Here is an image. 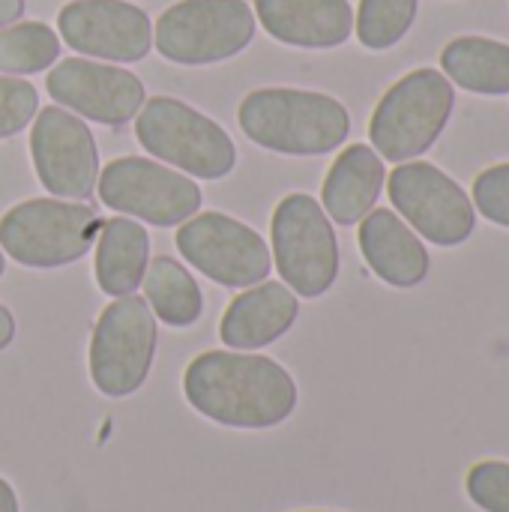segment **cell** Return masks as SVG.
Listing matches in <instances>:
<instances>
[{
    "instance_id": "1",
    "label": "cell",
    "mask_w": 509,
    "mask_h": 512,
    "mask_svg": "<svg viewBox=\"0 0 509 512\" xmlns=\"http://www.w3.org/2000/svg\"><path fill=\"white\" fill-rule=\"evenodd\" d=\"M186 402L228 429H273L297 408V384L285 366L258 354L207 351L186 366Z\"/></svg>"
},
{
    "instance_id": "2",
    "label": "cell",
    "mask_w": 509,
    "mask_h": 512,
    "mask_svg": "<svg viewBox=\"0 0 509 512\" xmlns=\"http://www.w3.org/2000/svg\"><path fill=\"white\" fill-rule=\"evenodd\" d=\"M240 129L264 150L285 156H321L345 144L348 108L315 90L264 87L249 93L237 111Z\"/></svg>"
},
{
    "instance_id": "3",
    "label": "cell",
    "mask_w": 509,
    "mask_h": 512,
    "mask_svg": "<svg viewBox=\"0 0 509 512\" xmlns=\"http://www.w3.org/2000/svg\"><path fill=\"white\" fill-rule=\"evenodd\" d=\"M135 135L150 156L201 180L228 177L237 165L231 135L216 120L174 96L147 99L138 111Z\"/></svg>"
},
{
    "instance_id": "4",
    "label": "cell",
    "mask_w": 509,
    "mask_h": 512,
    "mask_svg": "<svg viewBox=\"0 0 509 512\" xmlns=\"http://www.w3.org/2000/svg\"><path fill=\"white\" fill-rule=\"evenodd\" d=\"M456 105L450 78L438 69H414L378 102L369 138L387 162H408L426 153L444 132Z\"/></svg>"
},
{
    "instance_id": "5",
    "label": "cell",
    "mask_w": 509,
    "mask_h": 512,
    "mask_svg": "<svg viewBox=\"0 0 509 512\" xmlns=\"http://www.w3.org/2000/svg\"><path fill=\"white\" fill-rule=\"evenodd\" d=\"M99 228L102 219L87 204L36 198L3 213L0 246L24 267L54 270L81 261L96 243Z\"/></svg>"
},
{
    "instance_id": "6",
    "label": "cell",
    "mask_w": 509,
    "mask_h": 512,
    "mask_svg": "<svg viewBox=\"0 0 509 512\" xmlns=\"http://www.w3.org/2000/svg\"><path fill=\"white\" fill-rule=\"evenodd\" d=\"M255 39L246 0H180L156 21L153 45L171 63L207 66L240 54Z\"/></svg>"
},
{
    "instance_id": "7",
    "label": "cell",
    "mask_w": 509,
    "mask_h": 512,
    "mask_svg": "<svg viewBox=\"0 0 509 512\" xmlns=\"http://www.w3.org/2000/svg\"><path fill=\"white\" fill-rule=\"evenodd\" d=\"M273 261L300 297H321L339 276V243L324 207L303 192L279 201L273 213Z\"/></svg>"
},
{
    "instance_id": "8",
    "label": "cell",
    "mask_w": 509,
    "mask_h": 512,
    "mask_svg": "<svg viewBox=\"0 0 509 512\" xmlns=\"http://www.w3.org/2000/svg\"><path fill=\"white\" fill-rule=\"evenodd\" d=\"M156 354V318L141 297H117L90 339V378L102 396L123 399L144 387Z\"/></svg>"
},
{
    "instance_id": "9",
    "label": "cell",
    "mask_w": 509,
    "mask_h": 512,
    "mask_svg": "<svg viewBox=\"0 0 509 512\" xmlns=\"http://www.w3.org/2000/svg\"><path fill=\"white\" fill-rule=\"evenodd\" d=\"M99 198L105 207L159 228L192 219L204 201L192 177L144 156H123L108 162L99 174Z\"/></svg>"
},
{
    "instance_id": "10",
    "label": "cell",
    "mask_w": 509,
    "mask_h": 512,
    "mask_svg": "<svg viewBox=\"0 0 509 512\" xmlns=\"http://www.w3.org/2000/svg\"><path fill=\"white\" fill-rule=\"evenodd\" d=\"M177 249L195 270L225 288H252L264 282L273 267L264 237L225 213L186 219L177 231Z\"/></svg>"
},
{
    "instance_id": "11",
    "label": "cell",
    "mask_w": 509,
    "mask_h": 512,
    "mask_svg": "<svg viewBox=\"0 0 509 512\" xmlns=\"http://www.w3.org/2000/svg\"><path fill=\"white\" fill-rule=\"evenodd\" d=\"M390 201L435 246H459L477 228V213L465 189L432 162H405L390 180Z\"/></svg>"
},
{
    "instance_id": "12",
    "label": "cell",
    "mask_w": 509,
    "mask_h": 512,
    "mask_svg": "<svg viewBox=\"0 0 509 512\" xmlns=\"http://www.w3.org/2000/svg\"><path fill=\"white\" fill-rule=\"evenodd\" d=\"M30 156L39 183L54 198H90L99 180V150L93 132L66 108L36 111L30 129Z\"/></svg>"
},
{
    "instance_id": "13",
    "label": "cell",
    "mask_w": 509,
    "mask_h": 512,
    "mask_svg": "<svg viewBox=\"0 0 509 512\" xmlns=\"http://www.w3.org/2000/svg\"><path fill=\"white\" fill-rule=\"evenodd\" d=\"M45 87L63 108L105 126L129 123L144 105V84L135 72L84 57L60 60L48 72Z\"/></svg>"
},
{
    "instance_id": "14",
    "label": "cell",
    "mask_w": 509,
    "mask_h": 512,
    "mask_svg": "<svg viewBox=\"0 0 509 512\" xmlns=\"http://www.w3.org/2000/svg\"><path fill=\"white\" fill-rule=\"evenodd\" d=\"M60 36L99 60L135 63L153 48L150 15L126 0H72L57 15Z\"/></svg>"
},
{
    "instance_id": "15",
    "label": "cell",
    "mask_w": 509,
    "mask_h": 512,
    "mask_svg": "<svg viewBox=\"0 0 509 512\" xmlns=\"http://www.w3.org/2000/svg\"><path fill=\"white\" fill-rule=\"evenodd\" d=\"M300 315L297 294L282 282H258L237 294L222 315L219 336L234 351H258L282 339Z\"/></svg>"
},
{
    "instance_id": "16",
    "label": "cell",
    "mask_w": 509,
    "mask_h": 512,
    "mask_svg": "<svg viewBox=\"0 0 509 512\" xmlns=\"http://www.w3.org/2000/svg\"><path fill=\"white\" fill-rule=\"evenodd\" d=\"M360 252L372 273L393 288H414L429 276V252L393 210H369L360 225Z\"/></svg>"
},
{
    "instance_id": "17",
    "label": "cell",
    "mask_w": 509,
    "mask_h": 512,
    "mask_svg": "<svg viewBox=\"0 0 509 512\" xmlns=\"http://www.w3.org/2000/svg\"><path fill=\"white\" fill-rule=\"evenodd\" d=\"M264 30L297 48H336L354 30L348 0H255Z\"/></svg>"
},
{
    "instance_id": "18",
    "label": "cell",
    "mask_w": 509,
    "mask_h": 512,
    "mask_svg": "<svg viewBox=\"0 0 509 512\" xmlns=\"http://www.w3.org/2000/svg\"><path fill=\"white\" fill-rule=\"evenodd\" d=\"M384 180H387L384 159L372 147L354 144L342 150L339 159L330 165V174L321 189L324 210L330 213L333 222L354 225L375 207V201L381 198Z\"/></svg>"
},
{
    "instance_id": "19",
    "label": "cell",
    "mask_w": 509,
    "mask_h": 512,
    "mask_svg": "<svg viewBox=\"0 0 509 512\" xmlns=\"http://www.w3.org/2000/svg\"><path fill=\"white\" fill-rule=\"evenodd\" d=\"M96 285L111 297H129L144 282L147 258H150V237L147 228L129 222L123 216L102 219L96 234Z\"/></svg>"
},
{
    "instance_id": "20",
    "label": "cell",
    "mask_w": 509,
    "mask_h": 512,
    "mask_svg": "<svg viewBox=\"0 0 509 512\" xmlns=\"http://www.w3.org/2000/svg\"><path fill=\"white\" fill-rule=\"evenodd\" d=\"M447 78L483 96L509 93V45L489 36H459L441 51Z\"/></svg>"
},
{
    "instance_id": "21",
    "label": "cell",
    "mask_w": 509,
    "mask_h": 512,
    "mask_svg": "<svg viewBox=\"0 0 509 512\" xmlns=\"http://www.w3.org/2000/svg\"><path fill=\"white\" fill-rule=\"evenodd\" d=\"M144 294L159 321L168 327H189L204 312V294L195 276L171 258H156L144 273Z\"/></svg>"
},
{
    "instance_id": "22",
    "label": "cell",
    "mask_w": 509,
    "mask_h": 512,
    "mask_svg": "<svg viewBox=\"0 0 509 512\" xmlns=\"http://www.w3.org/2000/svg\"><path fill=\"white\" fill-rule=\"evenodd\" d=\"M57 57H60V39L42 21H21L0 30L3 75H33L48 69Z\"/></svg>"
},
{
    "instance_id": "23",
    "label": "cell",
    "mask_w": 509,
    "mask_h": 512,
    "mask_svg": "<svg viewBox=\"0 0 509 512\" xmlns=\"http://www.w3.org/2000/svg\"><path fill=\"white\" fill-rule=\"evenodd\" d=\"M417 6L420 0H360L357 39L372 51L393 48L411 30Z\"/></svg>"
},
{
    "instance_id": "24",
    "label": "cell",
    "mask_w": 509,
    "mask_h": 512,
    "mask_svg": "<svg viewBox=\"0 0 509 512\" xmlns=\"http://www.w3.org/2000/svg\"><path fill=\"white\" fill-rule=\"evenodd\" d=\"M39 111V93L30 81L0 75V138L18 135Z\"/></svg>"
},
{
    "instance_id": "25",
    "label": "cell",
    "mask_w": 509,
    "mask_h": 512,
    "mask_svg": "<svg viewBox=\"0 0 509 512\" xmlns=\"http://www.w3.org/2000/svg\"><path fill=\"white\" fill-rule=\"evenodd\" d=\"M468 495L486 512H509V462H480L468 474Z\"/></svg>"
},
{
    "instance_id": "26",
    "label": "cell",
    "mask_w": 509,
    "mask_h": 512,
    "mask_svg": "<svg viewBox=\"0 0 509 512\" xmlns=\"http://www.w3.org/2000/svg\"><path fill=\"white\" fill-rule=\"evenodd\" d=\"M474 204L489 222L509 228V162L483 171L474 180Z\"/></svg>"
},
{
    "instance_id": "27",
    "label": "cell",
    "mask_w": 509,
    "mask_h": 512,
    "mask_svg": "<svg viewBox=\"0 0 509 512\" xmlns=\"http://www.w3.org/2000/svg\"><path fill=\"white\" fill-rule=\"evenodd\" d=\"M24 15V0H0V30Z\"/></svg>"
},
{
    "instance_id": "28",
    "label": "cell",
    "mask_w": 509,
    "mask_h": 512,
    "mask_svg": "<svg viewBox=\"0 0 509 512\" xmlns=\"http://www.w3.org/2000/svg\"><path fill=\"white\" fill-rule=\"evenodd\" d=\"M12 339H15V318H12V312L0 303V351L9 348Z\"/></svg>"
},
{
    "instance_id": "29",
    "label": "cell",
    "mask_w": 509,
    "mask_h": 512,
    "mask_svg": "<svg viewBox=\"0 0 509 512\" xmlns=\"http://www.w3.org/2000/svg\"><path fill=\"white\" fill-rule=\"evenodd\" d=\"M0 512H18V498L3 477H0Z\"/></svg>"
},
{
    "instance_id": "30",
    "label": "cell",
    "mask_w": 509,
    "mask_h": 512,
    "mask_svg": "<svg viewBox=\"0 0 509 512\" xmlns=\"http://www.w3.org/2000/svg\"><path fill=\"white\" fill-rule=\"evenodd\" d=\"M3 270H6V261H3V249H0V276H3Z\"/></svg>"
}]
</instances>
